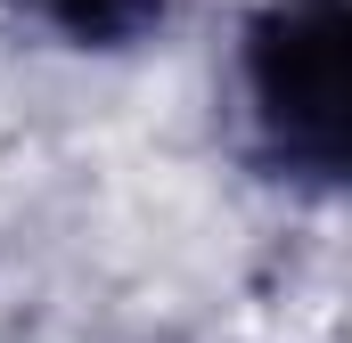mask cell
Wrapping results in <instances>:
<instances>
[{
	"label": "cell",
	"instance_id": "cell-2",
	"mask_svg": "<svg viewBox=\"0 0 352 343\" xmlns=\"http://www.w3.org/2000/svg\"><path fill=\"white\" fill-rule=\"evenodd\" d=\"M50 33H66V41H82V49H115V41H140L156 16H164V0H25Z\"/></svg>",
	"mask_w": 352,
	"mask_h": 343
},
{
	"label": "cell",
	"instance_id": "cell-1",
	"mask_svg": "<svg viewBox=\"0 0 352 343\" xmlns=\"http://www.w3.org/2000/svg\"><path fill=\"white\" fill-rule=\"evenodd\" d=\"M238 123L287 180H336L344 156V0H263L238 33Z\"/></svg>",
	"mask_w": 352,
	"mask_h": 343
}]
</instances>
